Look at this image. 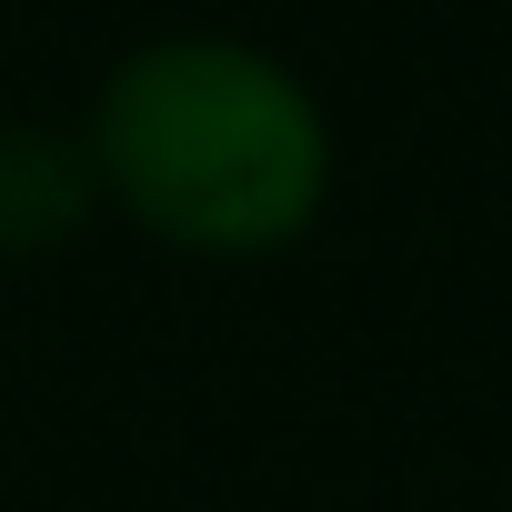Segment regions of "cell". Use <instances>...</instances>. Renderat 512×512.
Listing matches in <instances>:
<instances>
[{"label":"cell","mask_w":512,"mask_h":512,"mask_svg":"<svg viewBox=\"0 0 512 512\" xmlns=\"http://www.w3.org/2000/svg\"><path fill=\"white\" fill-rule=\"evenodd\" d=\"M101 221L171 262H282L332 211L342 131L312 71L251 31H141L81 101Z\"/></svg>","instance_id":"6da1fadb"},{"label":"cell","mask_w":512,"mask_h":512,"mask_svg":"<svg viewBox=\"0 0 512 512\" xmlns=\"http://www.w3.org/2000/svg\"><path fill=\"white\" fill-rule=\"evenodd\" d=\"M91 221H101V181H91L81 121H71V131H51V121H0V272L71 251Z\"/></svg>","instance_id":"7a4b0ae2"}]
</instances>
